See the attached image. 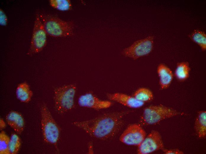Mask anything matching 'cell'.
I'll return each instance as SVG.
<instances>
[{
    "label": "cell",
    "instance_id": "obj_1",
    "mask_svg": "<svg viewBox=\"0 0 206 154\" xmlns=\"http://www.w3.org/2000/svg\"><path fill=\"white\" fill-rule=\"evenodd\" d=\"M128 113H107L91 119L75 121L72 124L93 137L107 139L113 137L119 131L123 124V117Z\"/></svg>",
    "mask_w": 206,
    "mask_h": 154
},
{
    "label": "cell",
    "instance_id": "obj_2",
    "mask_svg": "<svg viewBox=\"0 0 206 154\" xmlns=\"http://www.w3.org/2000/svg\"><path fill=\"white\" fill-rule=\"evenodd\" d=\"M39 15L47 34L54 37H65L72 35L74 26L71 22L51 15Z\"/></svg>",
    "mask_w": 206,
    "mask_h": 154
},
{
    "label": "cell",
    "instance_id": "obj_3",
    "mask_svg": "<svg viewBox=\"0 0 206 154\" xmlns=\"http://www.w3.org/2000/svg\"><path fill=\"white\" fill-rule=\"evenodd\" d=\"M76 91V86L74 84L65 85L55 89L54 106L57 112L64 114L74 107V98Z\"/></svg>",
    "mask_w": 206,
    "mask_h": 154
},
{
    "label": "cell",
    "instance_id": "obj_4",
    "mask_svg": "<svg viewBox=\"0 0 206 154\" xmlns=\"http://www.w3.org/2000/svg\"><path fill=\"white\" fill-rule=\"evenodd\" d=\"M41 124L44 139L47 143L56 145L59 137L60 131L56 122L47 106L41 107Z\"/></svg>",
    "mask_w": 206,
    "mask_h": 154
},
{
    "label": "cell",
    "instance_id": "obj_5",
    "mask_svg": "<svg viewBox=\"0 0 206 154\" xmlns=\"http://www.w3.org/2000/svg\"><path fill=\"white\" fill-rule=\"evenodd\" d=\"M179 114L178 112L171 108L162 105H151L144 109L141 119L145 124L152 125Z\"/></svg>",
    "mask_w": 206,
    "mask_h": 154
},
{
    "label": "cell",
    "instance_id": "obj_6",
    "mask_svg": "<svg viewBox=\"0 0 206 154\" xmlns=\"http://www.w3.org/2000/svg\"><path fill=\"white\" fill-rule=\"evenodd\" d=\"M47 34L41 20L39 14L37 13L36 15L30 47L27 53L28 55H33L43 49L46 44Z\"/></svg>",
    "mask_w": 206,
    "mask_h": 154
},
{
    "label": "cell",
    "instance_id": "obj_7",
    "mask_svg": "<svg viewBox=\"0 0 206 154\" xmlns=\"http://www.w3.org/2000/svg\"><path fill=\"white\" fill-rule=\"evenodd\" d=\"M154 41V37L152 36L137 40L123 49L122 54L125 57L136 60L151 53L153 49Z\"/></svg>",
    "mask_w": 206,
    "mask_h": 154
},
{
    "label": "cell",
    "instance_id": "obj_8",
    "mask_svg": "<svg viewBox=\"0 0 206 154\" xmlns=\"http://www.w3.org/2000/svg\"><path fill=\"white\" fill-rule=\"evenodd\" d=\"M146 137L144 129L136 124L129 125L120 136V141L127 145L139 146Z\"/></svg>",
    "mask_w": 206,
    "mask_h": 154
},
{
    "label": "cell",
    "instance_id": "obj_9",
    "mask_svg": "<svg viewBox=\"0 0 206 154\" xmlns=\"http://www.w3.org/2000/svg\"><path fill=\"white\" fill-rule=\"evenodd\" d=\"M164 148V145L160 133L152 130L138 146L137 153L148 154Z\"/></svg>",
    "mask_w": 206,
    "mask_h": 154
},
{
    "label": "cell",
    "instance_id": "obj_10",
    "mask_svg": "<svg viewBox=\"0 0 206 154\" xmlns=\"http://www.w3.org/2000/svg\"><path fill=\"white\" fill-rule=\"evenodd\" d=\"M78 103L81 107L96 110L107 108L112 105L110 101L101 100L90 92L81 95L78 99Z\"/></svg>",
    "mask_w": 206,
    "mask_h": 154
},
{
    "label": "cell",
    "instance_id": "obj_11",
    "mask_svg": "<svg viewBox=\"0 0 206 154\" xmlns=\"http://www.w3.org/2000/svg\"><path fill=\"white\" fill-rule=\"evenodd\" d=\"M107 96L110 100L131 108H138L143 106L144 104V102L138 100L134 97L123 93H108Z\"/></svg>",
    "mask_w": 206,
    "mask_h": 154
},
{
    "label": "cell",
    "instance_id": "obj_12",
    "mask_svg": "<svg viewBox=\"0 0 206 154\" xmlns=\"http://www.w3.org/2000/svg\"><path fill=\"white\" fill-rule=\"evenodd\" d=\"M7 123L17 134H21L25 127V121L22 115L15 111H10L6 116Z\"/></svg>",
    "mask_w": 206,
    "mask_h": 154
},
{
    "label": "cell",
    "instance_id": "obj_13",
    "mask_svg": "<svg viewBox=\"0 0 206 154\" xmlns=\"http://www.w3.org/2000/svg\"><path fill=\"white\" fill-rule=\"evenodd\" d=\"M157 72L159 78L160 88L162 90L168 88L173 78V74L171 70L165 64L161 63L157 67Z\"/></svg>",
    "mask_w": 206,
    "mask_h": 154
},
{
    "label": "cell",
    "instance_id": "obj_14",
    "mask_svg": "<svg viewBox=\"0 0 206 154\" xmlns=\"http://www.w3.org/2000/svg\"><path fill=\"white\" fill-rule=\"evenodd\" d=\"M16 94L17 99L20 102L27 103L31 100L33 93L28 84L26 82H23L17 86Z\"/></svg>",
    "mask_w": 206,
    "mask_h": 154
},
{
    "label": "cell",
    "instance_id": "obj_15",
    "mask_svg": "<svg viewBox=\"0 0 206 154\" xmlns=\"http://www.w3.org/2000/svg\"><path fill=\"white\" fill-rule=\"evenodd\" d=\"M194 129L198 137L200 138H205L206 136V111H199L196 118Z\"/></svg>",
    "mask_w": 206,
    "mask_h": 154
},
{
    "label": "cell",
    "instance_id": "obj_16",
    "mask_svg": "<svg viewBox=\"0 0 206 154\" xmlns=\"http://www.w3.org/2000/svg\"><path fill=\"white\" fill-rule=\"evenodd\" d=\"M190 68L189 63L186 62H179L177 64L174 75L177 79L180 81H184L189 76Z\"/></svg>",
    "mask_w": 206,
    "mask_h": 154
},
{
    "label": "cell",
    "instance_id": "obj_17",
    "mask_svg": "<svg viewBox=\"0 0 206 154\" xmlns=\"http://www.w3.org/2000/svg\"><path fill=\"white\" fill-rule=\"evenodd\" d=\"M189 37L199 45L202 50H206V35L204 32L199 30H194L189 35Z\"/></svg>",
    "mask_w": 206,
    "mask_h": 154
},
{
    "label": "cell",
    "instance_id": "obj_18",
    "mask_svg": "<svg viewBox=\"0 0 206 154\" xmlns=\"http://www.w3.org/2000/svg\"><path fill=\"white\" fill-rule=\"evenodd\" d=\"M133 97L138 100L144 102L152 100L153 98V95L149 89L141 88L135 91Z\"/></svg>",
    "mask_w": 206,
    "mask_h": 154
},
{
    "label": "cell",
    "instance_id": "obj_19",
    "mask_svg": "<svg viewBox=\"0 0 206 154\" xmlns=\"http://www.w3.org/2000/svg\"><path fill=\"white\" fill-rule=\"evenodd\" d=\"M50 6L54 9L61 11H66L70 9L72 4L69 0H50Z\"/></svg>",
    "mask_w": 206,
    "mask_h": 154
},
{
    "label": "cell",
    "instance_id": "obj_20",
    "mask_svg": "<svg viewBox=\"0 0 206 154\" xmlns=\"http://www.w3.org/2000/svg\"><path fill=\"white\" fill-rule=\"evenodd\" d=\"M21 145V140L19 136L16 134H12L10 139L9 146L10 154H17L20 149Z\"/></svg>",
    "mask_w": 206,
    "mask_h": 154
},
{
    "label": "cell",
    "instance_id": "obj_21",
    "mask_svg": "<svg viewBox=\"0 0 206 154\" xmlns=\"http://www.w3.org/2000/svg\"><path fill=\"white\" fill-rule=\"evenodd\" d=\"M10 138L4 131L0 133V154H9V146Z\"/></svg>",
    "mask_w": 206,
    "mask_h": 154
},
{
    "label": "cell",
    "instance_id": "obj_22",
    "mask_svg": "<svg viewBox=\"0 0 206 154\" xmlns=\"http://www.w3.org/2000/svg\"><path fill=\"white\" fill-rule=\"evenodd\" d=\"M8 23L7 17L4 12L1 9H0V24L1 26H5Z\"/></svg>",
    "mask_w": 206,
    "mask_h": 154
},
{
    "label": "cell",
    "instance_id": "obj_23",
    "mask_svg": "<svg viewBox=\"0 0 206 154\" xmlns=\"http://www.w3.org/2000/svg\"><path fill=\"white\" fill-rule=\"evenodd\" d=\"M162 150L165 154H183L184 153L183 152L177 149L168 150L164 148Z\"/></svg>",
    "mask_w": 206,
    "mask_h": 154
},
{
    "label": "cell",
    "instance_id": "obj_24",
    "mask_svg": "<svg viewBox=\"0 0 206 154\" xmlns=\"http://www.w3.org/2000/svg\"><path fill=\"white\" fill-rule=\"evenodd\" d=\"M6 126V125L5 122L4 121L3 119L2 118H0V129L1 130L4 129Z\"/></svg>",
    "mask_w": 206,
    "mask_h": 154
}]
</instances>
